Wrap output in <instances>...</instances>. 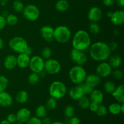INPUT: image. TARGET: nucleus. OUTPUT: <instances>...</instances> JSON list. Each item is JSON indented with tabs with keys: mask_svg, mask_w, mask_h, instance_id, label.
<instances>
[{
	"mask_svg": "<svg viewBox=\"0 0 124 124\" xmlns=\"http://www.w3.org/2000/svg\"><path fill=\"white\" fill-rule=\"evenodd\" d=\"M90 56L95 61L103 62L108 59L111 55V50L108 44L98 41L91 44L89 47Z\"/></svg>",
	"mask_w": 124,
	"mask_h": 124,
	"instance_id": "nucleus-1",
	"label": "nucleus"
},
{
	"mask_svg": "<svg viewBox=\"0 0 124 124\" xmlns=\"http://www.w3.org/2000/svg\"><path fill=\"white\" fill-rule=\"evenodd\" d=\"M92 44L89 33L85 30H79L75 33L72 39V47L80 51H85Z\"/></svg>",
	"mask_w": 124,
	"mask_h": 124,
	"instance_id": "nucleus-2",
	"label": "nucleus"
},
{
	"mask_svg": "<svg viewBox=\"0 0 124 124\" xmlns=\"http://www.w3.org/2000/svg\"><path fill=\"white\" fill-rule=\"evenodd\" d=\"M87 72L82 65H76L70 69L69 77L71 82L79 85L84 82L87 76Z\"/></svg>",
	"mask_w": 124,
	"mask_h": 124,
	"instance_id": "nucleus-3",
	"label": "nucleus"
},
{
	"mask_svg": "<svg viewBox=\"0 0 124 124\" xmlns=\"http://www.w3.org/2000/svg\"><path fill=\"white\" fill-rule=\"evenodd\" d=\"M67 89L64 82L60 81H53L50 84L48 92L50 97L55 99H61L67 94Z\"/></svg>",
	"mask_w": 124,
	"mask_h": 124,
	"instance_id": "nucleus-4",
	"label": "nucleus"
},
{
	"mask_svg": "<svg viewBox=\"0 0 124 124\" xmlns=\"http://www.w3.org/2000/svg\"><path fill=\"white\" fill-rule=\"evenodd\" d=\"M71 36V30L65 25H59L54 29L53 39L58 43H67L70 41Z\"/></svg>",
	"mask_w": 124,
	"mask_h": 124,
	"instance_id": "nucleus-5",
	"label": "nucleus"
},
{
	"mask_svg": "<svg viewBox=\"0 0 124 124\" xmlns=\"http://www.w3.org/2000/svg\"><path fill=\"white\" fill-rule=\"evenodd\" d=\"M8 46L12 51L19 54V53H24L29 45L24 38L15 36L10 39L8 42Z\"/></svg>",
	"mask_w": 124,
	"mask_h": 124,
	"instance_id": "nucleus-6",
	"label": "nucleus"
},
{
	"mask_svg": "<svg viewBox=\"0 0 124 124\" xmlns=\"http://www.w3.org/2000/svg\"><path fill=\"white\" fill-rule=\"evenodd\" d=\"M24 18L29 21H35L38 19L40 11L38 7L34 4H27L24 6L23 10Z\"/></svg>",
	"mask_w": 124,
	"mask_h": 124,
	"instance_id": "nucleus-7",
	"label": "nucleus"
},
{
	"mask_svg": "<svg viewBox=\"0 0 124 124\" xmlns=\"http://www.w3.org/2000/svg\"><path fill=\"white\" fill-rule=\"evenodd\" d=\"M44 59L40 56L35 55L30 58L29 67L32 72L39 74L44 70Z\"/></svg>",
	"mask_w": 124,
	"mask_h": 124,
	"instance_id": "nucleus-8",
	"label": "nucleus"
},
{
	"mask_svg": "<svg viewBox=\"0 0 124 124\" xmlns=\"http://www.w3.org/2000/svg\"><path fill=\"white\" fill-rule=\"evenodd\" d=\"M61 70V65L58 60L52 58L46 59L44 63V70L48 75H57Z\"/></svg>",
	"mask_w": 124,
	"mask_h": 124,
	"instance_id": "nucleus-9",
	"label": "nucleus"
},
{
	"mask_svg": "<svg viewBox=\"0 0 124 124\" xmlns=\"http://www.w3.org/2000/svg\"><path fill=\"white\" fill-rule=\"evenodd\" d=\"M70 58L77 65H83L88 60L87 54L83 51H80L73 48L70 52Z\"/></svg>",
	"mask_w": 124,
	"mask_h": 124,
	"instance_id": "nucleus-10",
	"label": "nucleus"
},
{
	"mask_svg": "<svg viewBox=\"0 0 124 124\" xmlns=\"http://www.w3.org/2000/svg\"><path fill=\"white\" fill-rule=\"evenodd\" d=\"M113 69L107 62H101L96 69V74L101 78L108 77L111 75Z\"/></svg>",
	"mask_w": 124,
	"mask_h": 124,
	"instance_id": "nucleus-11",
	"label": "nucleus"
},
{
	"mask_svg": "<svg viewBox=\"0 0 124 124\" xmlns=\"http://www.w3.org/2000/svg\"><path fill=\"white\" fill-rule=\"evenodd\" d=\"M102 16V12L99 7L94 6L91 7L88 12V19L91 23H98Z\"/></svg>",
	"mask_w": 124,
	"mask_h": 124,
	"instance_id": "nucleus-12",
	"label": "nucleus"
},
{
	"mask_svg": "<svg viewBox=\"0 0 124 124\" xmlns=\"http://www.w3.org/2000/svg\"><path fill=\"white\" fill-rule=\"evenodd\" d=\"M113 24L117 26H121L124 23V12L122 10H117L113 12L112 16L110 18Z\"/></svg>",
	"mask_w": 124,
	"mask_h": 124,
	"instance_id": "nucleus-13",
	"label": "nucleus"
},
{
	"mask_svg": "<svg viewBox=\"0 0 124 124\" xmlns=\"http://www.w3.org/2000/svg\"><path fill=\"white\" fill-rule=\"evenodd\" d=\"M54 29L50 25H44L40 29V33L41 36L47 42H51L53 39Z\"/></svg>",
	"mask_w": 124,
	"mask_h": 124,
	"instance_id": "nucleus-14",
	"label": "nucleus"
},
{
	"mask_svg": "<svg viewBox=\"0 0 124 124\" xmlns=\"http://www.w3.org/2000/svg\"><path fill=\"white\" fill-rule=\"evenodd\" d=\"M16 116L18 122L25 124L31 117V112L27 108H22L17 111Z\"/></svg>",
	"mask_w": 124,
	"mask_h": 124,
	"instance_id": "nucleus-15",
	"label": "nucleus"
},
{
	"mask_svg": "<svg viewBox=\"0 0 124 124\" xmlns=\"http://www.w3.org/2000/svg\"><path fill=\"white\" fill-rule=\"evenodd\" d=\"M3 65L7 70H13L17 67L16 56L14 54H8L6 56L3 61Z\"/></svg>",
	"mask_w": 124,
	"mask_h": 124,
	"instance_id": "nucleus-16",
	"label": "nucleus"
},
{
	"mask_svg": "<svg viewBox=\"0 0 124 124\" xmlns=\"http://www.w3.org/2000/svg\"><path fill=\"white\" fill-rule=\"evenodd\" d=\"M30 60V56H29L25 53L18 54L16 56L17 66L21 69H25L29 67Z\"/></svg>",
	"mask_w": 124,
	"mask_h": 124,
	"instance_id": "nucleus-17",
	"label": "nucleus"
},
{
	"mask_svg": "<svg viewBox=\"0 0 124 124\" xmlns=\"http://www.w3.org/2000/svg\"><path fill=\"white\" fill-rule=\"evenodd\" d=\"M69 95L71 99L74 101H78L82 96H84L82 88L79 85L74 86L70 89L69 92Z\"/></svg>",
	"mask_w": 124,
	"mask_h": 124,
	"instance_id": "nucleus-18",
	"label": "nucleus"
},
{
	"mask_svg": "<svg viewBox=\"0 0 124 124\" xmlns=\"http://www.w3.org/2000/svg\"><path fill=\"white\" fill-rule=\"evenodd\" d=\"M13 104V98L8 92L4 91L0 93V106L8 107Z\"/></svg>",
	"mask_w": 124,
	"mask_h": 124,
	"instance_id": "nucleus-19",
	"label": "nucleus"
},
{
	"mask_svg": "<svg viewBox=\"0 0 124 124\" xmlns=\"http://www.w3.org/2000/svg\"><path fill=\"white\" fill-rule=\"evenodd\" d=\"M89 95L90 100L92 102L101 104L103 102V100H104V93L100 90L94 89V88Z\"/></svg>",
	"mask_w": 124,
	"mask_h": 124,
	"instance_id": "nucleus-20",
	"label": "nucleus"
},
{
	"mask_svg": "<svg viewBox=\"0 0 124 124\" xmlns=\"http://www.w3.org/2000/svg\"><path fill=\"white\" fill-rule=\"evenodd\" d=\"M114 99L118 103L124 102V85L121 84L116 87L115 91L112 93Z\"/></svg>",
	"mask_w": 124,
	"mask_h": 124,
	"instance_id": "nucleus-21",
	"label": "nucleus"
},
{
	"mask_svg": "<svg viewBox=\"0 0 124 124\" xmlns=\"http://www.w3.org/2000/svg\"><path fill=\"white\" fill-rule=\"evenodd\" d=\"M101 81V78L98 76L97 74H90L87 75L84 82L94 88L100 84Z\"/></svg>",
	"mask_w": 124,
	"mask_h": 124,
	"instance_id": "nucleus-22",
	"label": "nucleus"
},
{
	"mask_svg": "<svg viewBox=\"0 0 124 124\" xmlns=\"http://www.w3.org/2000/svg\"><path fill=\"white\" fill-rule=\"evenodd\" d=\"M109 64L111 65L113 69H118L122 62L121 56L118 54H113L109 57Z\"/></svg>",
	"mask_w": 124,
	"mask_h": 124,
	"instance_id": "nucleus-23",
	"label": "nucleus"
},
{
	"mask_svg": "<svg viewBox=\"0 0 124 124\" xmlns=\"http://www.w3.org/2000/svg\"><path fill=\"white\" fill-rule=\"evenodd\" d=\"M29 99L28 93L25 90H20L15 96V100L18 103L21 104H25Z\"/></svg>",
	"mask_w": 124,
	"mask_h": 124,
	"instance_id": "nucleus-24",
	"label": "nucleus"
},
{
	"mask_svg": "<svg viewBox=\"0 0 124 124\" xmlns=\"http://www.w3.org/2000/svg\"><path fill=\"white\" fill-rule=\"evenodd\" d=\"M108 111L113 115H117L121 113V104L118 102L112 103L109 105Z\"/></svg>",
	"mask_w": 124,
	"mask_h": 124,
	"instance_id": "nucleus-25",
	"label": "nucleus"
},
{
	"mask_svg": "<svg viewBox=\"0 0 124 124\" xmlns=\"http://www.w3.org/2000/svg\"><path fill=\"white\" fill-rule=\"evenodd\" d=\"M69 7V4L67 0H59L55 4V8L58 12H64L67 10Z\"/></svg>",
	"mask_w": 124,
	"mask_h": 124,
	"instance_id": "nucleus-26",
	"label": "nucleus"
},
{
	"mask_svg": "<svg viewBox=\"0 0 124 124\" xmlns=\"http://www.w3.org/2000/svg\"><path fill=\"white\" fill-rule=\"evenodd\" d=\"M35 115H36V117L40 119H42L47 116V109L46 108V106L42 105H39L35 110Z\"/></svg>",
	"mask_w": 124,
	"mask_h": 124,
	"instance_id": "nucleus-27",
	"label": "nucleus"
},
{
	"mask_svg": "<svg viewBox=\"0 0 124 124\" xmlns=\"http://www.w3.org/2000/svg\"><path fill=\"white\" fill-rule=\"evenodd\" d=\"M78 101L79 106V107L81 108L82 109L88 108V107H89L90 106V104L91 103L90 98H88V97L86 96L85 95L82 96V98L80 99H79Z\"/></svg>",
	"mask_w": 124,
	"mask_h": 124,
	"instance_id": "nucleus-28",
	"label": "nucleus"
},
{
	"mask_svg": "<svg viewBox=\"0 0 124 124\" xmlns=\"http://www.w3.org/2000/svg\"><path fill=\"white\" fill-rule=\"evenodd\" d=\"M116 87V86L115 83L111 81H106L104 85V91L108 94H112L113 92L115 91Z\"/></svg>",
	"mask_w": 124,
	"mask_h": 124,
	"instance_id": "nucleus-29",
	"label": "nucleus"
},
{
	"mask_svg": "<svg viewBox=\"0 0 124 124\" xmlns=\"http://www.w3.org/2000/svg\"><path fill=\"white\" fill-rule=\"evenodd\" d=\"M40 80L39 74L36 73L31 72L28 76V82L30 85H36L39 82Z\"/></svg>",
	"mask_w": 124,
	"mask_h": 124,
	"instance_id": "nucleus-30",
	"label": "nucleus"
},
{
	"mask_svg": "<svg viewBox=\"0 0 124 124\" xmlns=\"http://www.w3.org/2000/svg\"><path fill=\"white\" fill-rule=\"evenodd\" d=\"M6 20L7 24L11 26H13L18 23V18L16 15L14 14H8L6 17Z\"/></svg>",
	"mask_w": 124,
	"mask_h": 124,
	"instance_id": "nucleus-31",
	"label": "nucleus"
},
{
	"mask_svg": "<svg viewBox=\"0 0 124 124\" xmlns=\"http://www.w3.org/2000/svg\"><path fill=\"white\" fill-rule=\"evenodd\" d=\"M57 105L58 103L56 99L50 97L46 102V107L48 110H54L57 107Z\"/></svg>",
	"mask_w": 124,
	"mask_h": 124,
	"instance_id": "nucleus-32",
	"label": "nucleus"
},
{
	"mask_svg": "<svg viewBox=\"0 0 124 124\" xmlns=\"http://www.w3.org/2000/svg\"><path fill=\"white\" fill-rule=\"evenodd\" d=\"M8 85V78L4 75H0V93L6 91Z\"/></svg>",
	"mask_w": 124,
	"mask_h": 124,
	"instance_id": "nucleus-33",
	"label": "nucleus"
},
{
	"mask_svg": "<svg viewBox=\"0 0 124 124\" xmlns=\"http://www.w3.org/2000/svg\"><path fill=\"white\" fill-rule=\"evenodd\" d=\"M88 29L91 33L97 35L101 30V27L98 23H91L88 26Z\"/></svg>",
	"mask_w": 124,
	"mask_h": 124,
	"instance_id": "nucleus-34",
	"label": "nucleus"
},
{
	"mask_svg": "<svg viewBox=\"0 0 124 124\" xmlns=\"http://www.w3.org/2000/svg\"><path fill=\"white\" fill-rule=\"evenodd\" d=\"M24 4L20 0H15L13 2V8L15 12H21L24 9Z\"/></svg>",
	"mask_w": 124,
	"mask_h": 124,
	"instance_id": "nucleus-35",
	"label": "nucleus"
},
{
	"mask_svg": "<svg viewBox=\"0 0 124 124\" xmlns=\"http://www.w3.org/2000/svg\"><path fill=\"white\" fill-rule=\"evenodd\" d=\"M75 108L71 105H69L65 108L64 111V115L65 117H68V118H70V117H73L75 115Z\"/></svg>",
	"mask_w": 124,
	"mask_h": 124,
	"instance_id": "nucleus-36",
	"label": "nucleus"
},
{
	"mask_svg": "<svg viewBox=\"0 0 124 124\" xmlns=\"http://www.w3.org/2000/svg\"><path fill=\"white\" fill-rule=\"evenodd\" d=\"M52 54V50L50 47H45L41 51V57L44 59H48L51 58Z\"/></svg>",
	"mask_w": 124,
	"mask_h": 124,
	"instance_id": "nucleus-37",
	"label": "nucleus"
},
{
	"mask_svg": "<svg viewBox=\"0 0 124 124\" xmlns=\"http://www.w3.org/2000/svg\"><path fill=\"white\" fill-rule=\"evenodd\" d=\"M81 86V88H82V91H83V93L84 94V95H88V94H90L91 92L93 91V90L94 89L93 87H92V86H90V85L87 84V83H85V82H82L81 84H79Z\"/></svg>",
	"mask_w": 124,
	"mask_h": 124,
	"instance_id": "nucleus-38",
	"label": "nucleus"
},
{
	"mask_svg": "<svg viewBox=\"0 0 124 124\" xmlns=\"http://www.w3.org/2000/svg\"><path fill=\"white\" fill-rule=\"evenodd\" d=\"M96 113L98 116H101V117L105 116H106L108 113V108L105 106V105L99 104Z\"/></svg>",
	"mask_w": 124,
	"mask_h": 124,
	"instance_id": "nucleus-39",
	"label": "nucleus"
},
{
	"mask_svg": "<svg viewBox=\"0 0 124 124\" xmlns=\"http://www.w3.org/2000/svg\"><path fill=\"white\" fill-rule=\"evenodd\" d=\"M111 74L113 77L117 80H121L124 78L123 71L119 69H116L114 71H112Z\"/></svg>",
	"mask_w": 124,
	"mask_h": 124,
	"instance_id": "nucleus-40",
	"label": "nucleus"
},
{
	"mask_svg": "<svg viewBox=\"0 0 124 124\" xmlns=\"http://www.w3.org/2000/svg\"><path fill=\"white\" fill-rule=\"evenodd\" d=\"M25 124H42L41 119L36 116L30 117V118L25 122Z\"/></svg>",
	"mask_w": 124,
	"mask_h": 124,
	"instance_id": "nucleus-41",
	"label": "nucleus"
},
{
	"mask_svg": "<svg viewBox=\"0 0 124 124\" xmlns=\"http://www.w3.org/2000/svg\"><path fill=\"white\" fill-rule=\"evenodd\" d=\"M7 119L11 124H14L16 122H17L16 114H14V113L9 114V115L7 116V119Z\"/></svg>",
	"mask_w": 124,
	"mask_h": 124,
	"instance_id": "nucleus-42",
	"label": "nucleus"
},
{
	"mask_svg": "<svg viewBox=\"0 0 124 124\" xmlns=\"http://www.w3.org/2000/svg\"><path fill=\"white\" fill-rule=\"evenodd\" d=\"M6 25H7V23H6V18L0 15V30L4 29Z\"/></svg>",
	"mask_w": 124,
	"mask_h": 124,
	"instance_id": "nucleus-43",
	"label": "nucleus"
},
{
	"mask_svg": "<svg viewBox=\"0 0 124 124\" xmlns=\"http://www.w3.org/2000/svg\"><path fill=\"white\" fill-rule=\"evenodd\" d=\"M99 105V104H96V103L92 102H91L90 104V106H89V107H88V108H89L90 110L91 111H92V112L96 113V111L97 109H98Z\"/></svg>",
	"mask_w": 124,
	"mask_h": 124,
	"instance_id": "nucleus-44",
	"label": "nucleus"
},
{
	"mask_svg": "<svg viewBox=\"0 0 124 124\" xmlns=\"http://www.w3.org/2000/svg\"><path fill=\"white\" fill-rule=\"evenodd\" d=\"M80 123H81V121L79 119L75 116L70 117L69 120V124H80Z\"/></svg>",
	"mask_w": 124,
	"mask_h": 124,
	"instance_id": "nucleus-45",
	"label": "nucleus"
},
{
	"mask_svg": "<svg viewBox=\"0 0 124 124\" xmlns=\"http://www.w3.org/2000/svg\"><path fill=\"white\" fill-rule=\"evenodd\" d=\"M109 47H110V49L111 50V52H113V51L116 50L118 48V44L115 41H113V42H110V44H108Z\"/></svg>",
	"mask_w": 124,
	"mask_h": 124,
	"instance_id": "nucleus-46",
	"label": "nucleus"
},
{
	"mask_svg": "<svg viewBox=\"0 0 124 124\" xmlns=\"http://www.w3.org/2000/svg\"><path fill=\"white\" fill-rule=\"evenodd\" d=\"M103 4L107 7L112 6L116 2V0H102Z\"/></svg>",
	"mask_w": 124,
	"mask_h": 124,
	"instance_id": "nucleus-47",
	"label": "nucleus"
},
{
	"mask_svg": "<svg viewBox=\"0 0 124 124\" xmlns=\"http://www.w3.org/2000/svg\"><path fill=\"white\" fill-rule=\"evenodd\" d=\"M42 119L41 120L42 124H52V121L49 117L46 116V117H43V118H42Z\"/></svg>",
	"mask_w": 124,
	"mask_h": 124,
	"instance_id": "nucleus-48",
	"label": "nucleus"
},
{
	"mask_svg": "<svg viewBox=\"0 0 124 124\" xmlns=\"http://www.w3.org/2000/svg\"><path fill=\"white\" fill-rule=\"evenodd\" d=\"M24 53H26V54H28L29 56H30L31 54V53H32V49H31V48L30 46H28L27 48H26L25 51L24 52Z\"/></svg>",
	"mask_w": 124,
	"mask_h": 124,
	"instance_id": "nucleus-49",
	"label": "nucleus"
},
{
	"mask_svg": "<svg viewBox=\"0 0 124 124\" xmlns=\"http://www.w3.org/2000/svg\"><path fill=\"white\" fill-rule=\"evenodd\" d=\"M116 2L120 7H124V0H116Z\"/></svg>",
	"mask_w": 124,
	"mask_h": 124,
	"instance_id": "nucleus-50",
	"label": "nucleus"
},
{
	"mask_svg": "<svg viewBox=\"0 0 124 124\" xmlns=\"http://www.w3.org/2000/svg\"><path fill=\"white\" fill-rule=\"evenodd\" d=\"M9 1V0H0V5L2 6H5L8 2Z\"/></svg>",
	"mask_w": 124,
	"mask_h": 124,
	"instance_id": "nucleus-51",
	"label": "nucleus"
},
{
	"mask_svg": "<svg viewBox=\"0 0 124 124\" xmlns=\"http://www.w3.org/2000/svg\"><path fill=\"white\" fill-rule=\"evenodd\" d=\"M4 45V43L3 39L1 38H0V50H1L3 48Z\"/></svg>",
	"mask_w": 124,
	"mask_h": 124,
	"instance_id": "nucleus-52",
	"label": "nucleus"
},
{
	"mask_svg": "<svg viewBox=\"0 0 124 124\" xmlns=\"http://www.w3.org/2000/svg\"><path fill=\"white\" fill-rule=\"evenodd\" d=\"M0 124H11L10 123V122H8L7 119H4V120H2V121H1Z\"/></svg>",
	"mask_w": 124,
	"mask_h": 124,
	"instance_id": "nucleus-53",
	"label": "nucleus"
},
{
	"mask_svg": "<svg viewBox=\"0 0 124 124\" xmlns=\"http://www.w3.org/2000/svg\"><path fill=\"white\" fill-rule=\"evenodd\" d=\"M113 13V12H111V11H109V12H108L107 13V16L109 18H110L111 17V16H112Z\"/></svg>",
	"mask_w": 124,
	"mask_h": 124,
	"instance_id": "nucleus-54",
	"label": "nucleus"
},
{
	"mask_svg": "<svg viewBox=\"0 0 124 124\" xmlns=\"http://www.w3.org/2000/svg\"><path fill=\"white\" fill-rule=\"evenodd\" d=\"M124 102L121 103V113L124 114Z\"/></svg>",
	"mask_w": 124,
	"mask_h": 124,
	"instance_id": "nucleus-55",
	"label": "nucleus"
},
{
	"mask_svg": "<svg viewBox=\"0 0 124 124\" xmlns=\"http://www.w3.org/2000/svg\"><path fill=\"white\" fill-rule=\"evenodd\" d=\"M51 124H65V123L62 122H61V121H56V122H52Z\"/></svg>",
	"mask_w": 124,
	"mask_h": 124,
	"instance_id": "nucleus-56",
	"label": "nucleus"
},
{
	"mask_svg": "<svg viewBox=\"0 0 124 124\" xmlns=\"http://www.w3.org/2000/svg\"><path fill=\"white\" fill-rule=\"evenodd\" d=\"M119 33H120V31H119V30H116L114 31V34H115V35H119Z\"/></svg>",
	"mask_w": 124,
	"mask_h": 124,
	"instance_id": "nucleus-57",
	"label": "nucleus"
},
{
	"mask_svg": "<svg viewBox=\"0 0 124 124\" xmlns=\"http://www.w3.org/2000/svg\"><path fill=\"white\" fill-rule=\"evenodd\" d=\"M14 124H23V123H21V122H18V121H17V122H16Z\"/></svg>",
	"mask_w": 124,
	"mask_h": 124,
	"instance_id": "nucleus-58",
	"label": "nucleus"
}]
</instances>
